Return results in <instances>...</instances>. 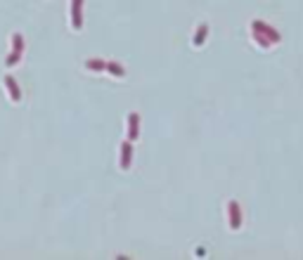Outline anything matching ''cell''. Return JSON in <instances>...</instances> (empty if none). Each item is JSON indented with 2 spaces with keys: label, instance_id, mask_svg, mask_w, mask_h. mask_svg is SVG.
Listing matches in <instances>:
<instances>
[{
  "label": "cell",
  "instance_id": "6da1fadb",
  "mask_svg": "<svg viewBox=\"0 0 303 260\" xmlns=\"http://www.w3.org/2000/svg\"><path fill=\"white\" fill-rule=\"evenodd\" d=\"M10 43H12V50H10V54L5 57V67H17L24 57V36L22 33H12Z\"/></svg>",
  "mask_w": 303,
  "mask_h": 260
},
{
  "label": "cell",
  "instance_id": "7a4b0ae2",
  "mask_svg": "<svg viewBox=\"0 0 303 260\" xmlns=\"http://www.w3.org/2000/svg\"><path fill=\"white\" fill-rule=\"evenodd\" d=\"M71 29H83V0H71Z\"/></svg>",
  "mask_w": 303,
  "mask_h": 260
},
{
  "label": "cell",
  "instance_id": "3957f363",
  "mask_svg": "<svg viewBox=\"0 0 303 260\" xmlns=\"http://www.w3.org/2000/svg\"><path fill=\"white\" fill-rule=\"evenodd\" d=\"M126 123H128V125H126V135H128L131 142H135V140L140 138V114H135V111L128 114Z\"/></svg>",
  "mask_w": 303,
  "mask_h": 260
},
{
  "label": "cell",
  "instance_id": "277c9868",
  "mask_svg": "<svg viewBox=\"0 0 303 260\" xmlns=\"http://www.w3.org/2000/svg\"><path fill=\"white\" fill-rule=\"evenodd\" d=\"M3 85H5V90H8V97H10V102H19L22 100V90H19V83H17L12 76H5L3 78Z\"/></svg>",
  "mask_w": 303,
  "mask_h": 260
},
{
  "label": "cell",
  "instance_id": "5b68a950",
  "mask_svg": "<svg viewBox=\"0 0 303 260\" xmlns=\"http://www.w3.org/2000/svg\"><path fill=\"white\" fill-rule=\"evenodd\" d=\"M133 166V142L126 140L121 145V170H131Z\"/></svg>",
  "mask_w": 303,
  "mask_h": 260
},
{
  "label": "cell",
  "instance_id": "8992f818",
  "mask_svg": "<svg viewBox=\"0 0 303 260\" xmlns=\"http://www.w3.org/2000/svg\"><path fill=\"white\" fill-rule=\"evenodd\" d=\"M227 215H230V227H232V230H237V227L241 225V213H239V206H237L234 201H230V204H227Z\"/></svg>",
  "mask_w": 303,
  "mask_h": 260
},
{
  "label": "cell",
  "instance_id": "52a82bcc",
  "mask_svg": "<svg viewBox=\"0 0 303 260\" xmlns=\"http://www.w3.org/2000/svg\"><path fill=\"white\" fill-rule=\"evenodd\" d=\"M107 74L114 78H124L126 69H124V64H118V61H107Z\"/></svg>",
  "mask_w": 303,
  "mask_h": 260
},
{
  "label": "cell",
  "instance_id": "ba28073f",
  "mask_svg": "<svg viewBox=\"0 0 303 260\" xmlns=\"http://www.w3.org/2000/svg\"><path fill=\"white\" fill-rule=\"evenodd\" d=\"M86 69L93 71V74H100V71H107V61L104 59H86Z\"/></svg>",
  "mask_w": 303,
  "mask_h": 260
},
{
  "label": "cell",
  "instance_id": "9c48e42d",
  "mask_svg": "<svg viewBox=\"0 0 303 260\" xmlns=\"http://www.w3.org/2000/svg\"><path fill=\"white\" fill-rule=\"evenodd\" d=\"M206 36H209V26H206V24H202V26L197 29L195 40H192V43H195V45H204V40H206Z\"/></svg>",
  "mask_w": 303,
  "mask_h": 260
}]
</instances>
